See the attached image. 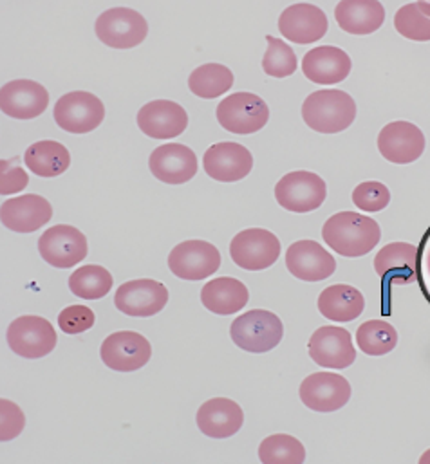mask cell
Listing matches in <instances>:
<instances>
[{"instance_id":"obj_12","label":"cell","mask_w":430,"mask_h":464,"mask_svg":"<svg viewBox=\"0 0 430 464\" xmlns=\"http://www.w3.org/2000/svg\"><path fill=\"white\" fill-rule=\"evenodd\" d=\"M169 304V289L152 278H138L125 282L114 295V305L127 316L149 318L165 309Z\"/></svg>"},{"instance_id":"obj_38","label":"cell","mask_w":430,"mask_h":464,"mask_svg":"<svg viewBox=\"0 0 430 464\" xmlns=\"http://www.w3.org/2000/svg\"><path fill=\"white\" fill-rule=\"evenodd\" d=\"M94 313L87 305H69L58 314V327L65 334H82L94 325Z\"/></svg>"},{"instance_id":"obj_37","label":"cell","mask_w":430,"mask_h":464,"mask_svg":"<svg viewBox=\"0 0 430 464\" xmlns=\"http://www.w3.org/2000/svg\"><path fill=\"white\" fill-rule=\"evenodd\" d=\"M391 203L389 188L380 181H364L353 190V205L358 210L375 214L382 212Z\"/></svg>"},{"instance_id":"obj_21","label":"cell","mask_w":430,"mask_h":464,"mask_svg":"<svg viewBox=\"0 0 430 464\" xmlns=\"http://www.w3.org/2000/svg\"><path fill=\"white\" fill-rule=\"evenodd\" d=\"M140 130L154 140H172L181 136L189 127L187 111L171 100H154L138 112Z\"/></svg>"},{"instance_id":"obj_31","label":"cell","mask_w":430,"mask_h":464,"mask_svg":"<svg viewBox=\"0 0 430 464\" xmlns=\"http://www.w3.org/2000/svg\"><path fill=\"white\" fill-rule=\"evenodd\" d=\"M233 85V72L222 63H205L192 71L189 78V89L203 98L214 100L228 92Z\"/></svg>"},{"instance_id":"obj_25","label":"cell","mask_w":430,"mask_h":464,"mask_svg":"<svg viewBox=\"0 0 430 464\" xmlns=\"http://www.w3.org/2000/svg\"><path fill=\"white\" fill-rule=\"evenodd\" d=\"M351 69L349 54L335 45L315 47L302 58L304 76L317 85H337L351 74Z\"/></svg>"},{"instance_id":"obj_23","label":"cell","mask_w":430,"mask_h":464,"mask_svg":"<svg viewBox=\"0 0 430 464\" xmlns=\"http://www.w3.org/2000/svg\"><path fill=\"white\" fill-rule=\"evenodd\" d=\"M375 271L386 285H407L418 280V247L391 242L375 256Z\"/></svg>"},{"instance_id":"obj_3","label":"cell","mask_w":430,"mask_h":464,"mask_svg":"<svg viewBox=\"0 0 430 464\" xmlns=\"http://www.w3.org/2000/svg\"><path fill=\"white\" fill-rule=\"evenodd\" d=\"M230 336L239 349L262 354L269 353L282 342L284 325L275 313L266 309H251L231 322Z\"/></svg>"},{"instance_id":"obj_1","label":"cell","mask_w":430,"mask_h":464,"mask_svg":"<svg viewBox=\"0 0 430 464\" xmlns=\"http://www.w3.org/2000/svg\"><path fill=\"white\" fill-rule=\"evenodd\" d=\"M324 242L342 256H364L376 247L382 238L380 225L357 212H340L331 216L322 228Z\"/></svg>"},{"instance_id":"obj_6","label":"cell","mask_w":430,"mask_h":464,"mask_svg":"<svg viewBox=\"0 0 430 464\" xmlns=\"http://www.w3.org/2000/svg\"><path fill=\"white\" fill-rule=\"evenodd\" d=\"M53 118L56 125L69 134H87L102 125L105 105L93 92L73 91L54 103Z\"/></svg>"},{"instance_id":"obj_41","label":"cell","mask_w":430,"mask_h":464,"mask_svg":"<svg viewBox=\"0 0 430 464\" xmlns=\"http://www.w3.org/2000/svg\"><path fill=\"white\" fill-rule=\"evenodd\" d=\"M422 249H418V280L430 302V228L422 240Z\"/></svg>"},{"instance_id":"obj_32","label":"cell","mask_w":430,"mask_h":464,"mask_svg":"<svg viewBox=\"0 0 430 464\" xmlns=\"http://www.w3.org/2000/svg\"><path fill=\"white\" fill-rule=\"evenodd\" d=\"M114 278L103 266H83L69 276V289L83 300H98L112 291Z\"/></svg>"},{"instance_id":"obj_39","label":"cell","mask_w":430,"mask_h":464,"mask_svg":"<svg viewBox=\"0 0 430 464\" xmlns=\"http://www.w3.org/2000/svg\"><path fill=\"white\" fill-rule=\"evenodd\" d=\"M29 185V176L20 167L18 158L13 161L2 160L0 161V194L11 196L16 192H22Z\"/></svg>"},{"instance_id":"obj_34","label":"cell","mask_w":430,"mask_h":464,"mask_svg":"<svg viewBox=\"0 0 430 464\" xmlns=\"http://www.w3.org/2000/svg\"><path fill=\"white\" fill-rule=\"evenodd\" d=\"M259 459L262 464H302L306 461V449L293 436L275 434L259 445Z\"/></svg>"},{"instance_id":"obj_24","label":"cell","mask_w":430,"mask_h":464,"mask_svg":"<svg viewBox=\"0 0 430 464\" xmlns=\"http://www.w3.org/2000/svg\"><path fill=\"white\" fill-rule=\"evenodd\" d=\"M2 225L15 233H33L53 219V207L36 194H25L2 203Z\"/></svg>"},{"instance_id":"obj_2","label":"cell","mask_w":430,"mask_h":464,"mask_svg":"<svg viewBox=\"0 0 430 464\" xmlns=\"http://www.w3.org/2000/svg\"><path fill=\"white\" fill-rule=\"evenodd\" d=\"M357 118V103L351 94L338 89L311 92L302 103L304 123L320 134H338L349 129Z\"/></svg>"},{"instance_id":"obj_22","label":"cell","mask_w":430,"mask_h":464,"mask_svg":"<svg viewBox=\"0 0 430 464\" xmlns=\"http://www.w3.org/2000/svg\"><path fill=\"white\" fill-rule=\"evenodd\" d=\"M49 105L47 89L33 80H13L0 89V109L15 120H33Z\"/></svg>"},{"instance_id":"obj_40","label":"cell","mask_w":430,"mask_h":464,"mask_svg":"<svg viewBox=\"0 0 430 464\" xmlns=\"http://www.w3.org/2000/svg\"><path fill=\"white\" fill-rule=\"evenodd\" d=\"M0 440L11 441L18 438L25 427V416L16 403L9 400H0Z\"/></svg>"},{"instance_id":"obj_13","label":"cell","mask_w":430,"mask_h":464,"mask_svg":"<svg viewBox=\"0 0 430 464\" xmlns=\"http://www.w3.org/2000/svg\"><path fill=\"white\" fill-rule=\"evenodd\" d=\"M300 401L315 412H337L351 400L349 382L335 372H315L298 389Z\"/></svg>"},{"instance_id":"obj_29","label":"cell","mask_w":430,"mask_h":464,"mask_svg":"<svg viewBox=\"0 0 430 464\" xmlns=\"http://www.w3.org/2000/svg\"><path fill=\"white\" fill-rule=\"evenodd\" d=\"M366 309L362 291L347 284H335L326 287L318 296V311L324 318L333 322H353Z\"/></svg>"},{"instance_id":"obj_11","label":"cell","mask_w":430,"mask_h":464,"mask_svg":"<svg viewBox=\"0 0 430 464\" xmlns=\"http://www.w3.org/2000/svg\"><path fill=\"white\" fill-rule=\"evenodd\" d=\"M42 258L58 269H69L85 260L89 253L87 237L74 227L56 225L38 238Z\"/></svg>"},{"instance_id":"obj_4","label":"cell","mask_w":430,"mask_h":464,"mask_svg":"<svg viewBox=\"0 0 430 464\" xmlns=\"http://www.w3.org/2000/svg\"><path fill=\"white\" fill-rule=\"evenodd\" d=\"M219 125L231 134H255L269 120V109L262 98L251 92H233L215 111Z\"/></svg>"},{"instance_id":"obj_19","label":"cell","mask_w":430,"mask_h":464,"mask_svg":"<svg viewBox=\"0 0 430 464\" xmlns=\"http://www.w3.org/2000/svg\"><path fill=\"white\" fill-rule=\"evenodd\" d=\"M288 271L304 282H320L337 271L335 256L315 240H297L286 251Z\"/></svg>"},{"instance_id":"obj_26","label":"cell","mask_w":430,"mask_h":464,"mask_svg":"<svg viewBox=\"0 0 430 464\" xmlns=\"http://www.w3.org/2000/svg\"><path fill=\"white\" fill-rule=\"evenodd\" d=\"M196 423L207 438L228 440L242 429L244 412L233 400L214 398L200 407Z\"/></svg>"},{"instance_id":"obj_16","label":"cell","mask_w":430,"mask_h":464,"mask_svg":"<svg viewBox=\"0 0 430 464\" xmlns=\"http://www.w3.org/2000/svg\"><path fill=\"white\" fill-rule=\"evenodd\" d=\"M425 136L411 121L387 123L378 134V150L384 160L395 165H409L425 152Z\"/></svg>"},{"instance_id":"obj_33","label":"cell","mask_w":430,"mask_h":464,"mask_svg":"<svg viewBox=\"0 0 430 464\" xmlns=\"http://www.w3.org/2000/svg\"><path fill=\"white\" fill-rule=\"evenodd\" d=\"M357 343L367 356H386L396 347L398 333L386 320H369L358 327Z\"/></svg>"},{"instance_id":"obj_27","label":"cell","mask_w":430,"mask_h":464,"mask_svg":"<svg viewBox=\"0 0 430 464\" xmlns=\"http://www.w3.org/2000/svg\"><path fill=\"white\" fill-rule=\"evenodd\" d=\"M335 18L342 31L364 36L382 27L386 7L376 0H344L337 4Z\"/></svg>"},{"instance_id":"obj_36","label":"cell","mask_w":430,"mask_h":464,"mask_svg":"<svg viewBox=\"0 0 430 464\" xmlns=\"http://www.w3.org/2000/svg\"><path fill=\"white\" fill-rule=\"evenodd\" d=\"M266 40H268V49L262 58L264 72L273 78L291 76L298 67V58L291 49V45H288L284 40L275 38L271 34H268Z\"/></svg>"},{"instance_id":"obj_10","label":"cell","mask_w":430,"mask_h":464,"mask_svg":"<svg viewBox=\"0 0 430 464\" xmlns=\"http://www.w3.org/2000/svg\"><path fill=\"white\" fill-rule=\"evenodd\" d=\"M102 362L118 372H134L145 367L152 356L151 342L134 331L109 334L100 349Z\"/></svg>"},{"instance_id":"obj_28","label":"cell","mask_w":430,"mask_h":464,"mask_svg":"<svg viewBox=\"0 0 430 464\" xmlns=\"http://www.w3.org/2000/svg\"><path fill=\"white\" fill-rule=\"evenodd\" d=\"M249 300V291L248 287L231 276H219L210 280L209 284L203 285L201 289V302L203 305L220 316L235 314L242 311V307Z\"/></svg>"},{"instance_id":"obj_35","label":"cell","mask_w":430,"mask_h":464,"mask_svg":"<svg viewBox=\"0 0 430 464\" xmlns=\"http://www.w3.org/2000/svg\"><path fill=\"white\" fill-rule=\"evenodd\" d=\"M396 31L415 42H430V2L402 5L395 14Z\"/></svg>"},{"instance_id":"obj_8","label":"cell","mask_w":430,"mask_h":464,"mask_svg":"<svg viewBox=\"0 0 430 464\" xmlns=\"http://www.w3.org/2000/svg\"><path fill=\"white\" fill-rule=\"evenodd\" d=\"M9 349L27 360H38L51 354L56 347V333L49 320L34 314L18 316L5 333Z\"/></svg>"},{"instance_id":"obj_14","label":"cell","mask_w":430,"mask_h":464,"mask_svg":"<svg viewBox=\"0 0 430 464\" xmlns=\"http://www.w3.org/2000/svg\"><path fill=\"white\" fill-rule=\"evenodd\" d=\"M171 271L183 280H203L220 267V253L212 242L185 240L169 255Z\"/></svg>"},{"instance_id":"obj_7","label":"cell","mask_w":430,"mask_h":464,"mask_svg":"<svg viewBox=\"0 0 430 464\" xmlns=\"http://www.w3.org/2000/svg\"><path fill=\"white\" fill-rule=\"evenodd\" d=\"M94 31L112 49H132L147 38L149 24L142 13L131 7H112L98 16Z\"/></svg>"},{"instance_id":"obj_15","label":"cell","mask_w":430,"mask_h":464,"mask_svg":"<svg viewBox=\"0 0 430 464\" xmlns=\"http://www.w3.org/2000/svg\"><path fill=\"white\" fill-rule=\"evenodd\" d=\"M308 349L309 358L326 369H347L357 360V349L353 347L351 333L337 325L318 327L311 334Z\"/></svg>"},{"instance_id":"obj_20","label":"cell","mask_w":430,"mask_h":464,"mask_svg":"<svg viewBox=\"0 0 430 464\" xmlns=\"http://www.w3.org/2000/svg\"><path fill=\"white\" fill-rule=\"evenodd\" d=\"M203 169L209 178L219 183L242 181L253 169V156L240 143L222 141L205 152Z\"/></svg>"},{"instance_id":"obj_9","label":"cell","mask_w":430,"mask_h":464,"mask_svg":"<svg viewBox=\"0 0 430 464\" xmlns=\"http://www.w3.org/2000/svg\"><path fill=\"white\" fill-rule=\"evenodd\" d=\"M231 260L248 271L271 267L280 256V240L264 228H249L237 233L230 242Z\"/></svg>"},{"instance_id":"obj_42","label":"cell","mask_w":430,"mask_h":464,"mask_svg":"<svg viewBox=\"0 0 430 464\" xmlns=\"http://www.w3.org/2000/svg\"><path fill=\"white\" fill-rule=\"evenodd\" d=\"M420 464H430V449L420 458Z\"/></svg>"},{"instance_id":"obj_5","label":"cell","mask_w":430,"mask_h":464,"mask_svg":"<svg viewBox=\"0 0 430 464\" xmlns=\"http://www.w3.org/2000/svg\"><path fill=\"white\" fill-rule=\"evenodd\" d=\"M327 198L326 181L315 172L297 170L286 174L275 185L277 203L293 214H309L318 210Z\"/></svg>"},{"instance_id":"obj_18","label":"cell","mask_w":430,"mask_h":464,"mask_svg":"<svg viewBox=\"0 0 430 464\" xmlns=\"http://www.w3.org/2000/svg\"><path fill=\"white\" fill-rule=\"evenodd\" d=\"M329 22L326 13L315 4H293L279 16V31L293 44L308 45L326 36Z\"/></svg>"},{"instance_id":"obj_17","label":"cell","mask_w":430,"mask_h":464,"mask_svg":"<svg viewBox=\"0 0 430 464\" xmlns=\"http://www.w3.org/2000/svg\"><path fill=\"white\" fill-rule=\"evenodd\" d=\"M149 167L158 181L167 185H185L196 178L200 163L191 147L181 143H167L151 154Z\"/></svg>"},{"instance_id":"obj_30","label":"cell","mask_w":430,"mask_h":464,"mask_svg":"<svg viewBox=\"0 0 430 464\" xmlns=\"http://www.w3.org/2000/svg\"><path fill=\"white\" fill-rule=\"evenodd\" d=\"M24 163L38 178H56L69 169L71 154L62 143L44 140L33 143L25 150Z\"/></svg>"}]
</instances>
